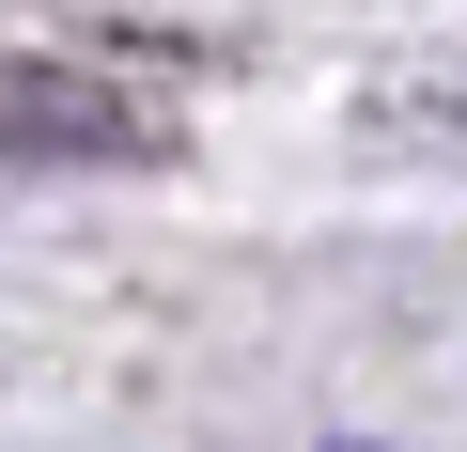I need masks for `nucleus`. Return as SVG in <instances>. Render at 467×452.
I'll use <instances>...</instances> for the list:
<instances>
[{
    "label": "nucleus",
    "instance_id": "nucleus-1",
    "mask_svg": "<svg viewBox=\"0 0 467 452\" xmlns=\"http://www.w3.org/2000/svg\"><path fill=\"white\" fill-rule=\"evenodd\" d=\"M0 141H32V156H125L140 110L94 94V79H16V63H0Z\"/></svg>",
    "mask_w": 467,
    "mask_h": 452
}]
</instances>
